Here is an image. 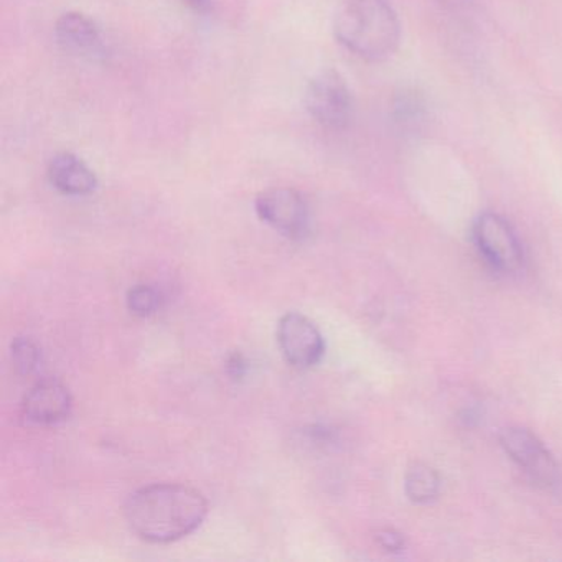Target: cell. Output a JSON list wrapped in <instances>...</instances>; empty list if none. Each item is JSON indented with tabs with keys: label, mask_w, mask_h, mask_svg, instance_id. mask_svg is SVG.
<instances>
[{
	"label": "cell",
	"mask_w": 562,
	"mask_h": 562,
	"mask_svg": "<svg viewBox=\"0 0 562 562\" xmlns=\"http://www.w3.org/2000/svg\"><path fill=\"white\" fill-rule=\"evenodd\" d=\"M12 363L21 374H32L41 368L42 351L32 338L15 337L11 345Z\"/></svg>",
	"instance_id": "obj_14"
},
{
	"label": "cell",
	"mask_w": 562,
	"mask_h": 562,
	"mask_svg": "<svg viewBox=\"0 0 562 562\" xmlns=\"http://www.w3.org/2000/svg\"><path fill=\"white\" fill-rule=\"evenodd\" d=\"M506 456L542 488H552L561 480V469L544 443L525 427H506L499 434Z\"/></svg>",
	"instance_id": "obj_6"
},
{
	"label": "cell",
	"mask_w": 562,
	"mask_h": 562,
	"mask_svg": "<svg viewBox=\"0 0 562 562\" xmlns=\"http://www.w3.org/2000/svg\"><path fill=\"white\" fill-rule=\"evenodd\" d=\"M427 104L416 88H403L393 101L394 123L403 131H416L426 120Z\"/></svg>",
	"instance_id": "obj_12"
},
{
	"label": "cell",
	"mask_w": 562,
	"mask_h": 562,
	"mask_svg": "<svg viewBox=\"0 0 562 562\" xmlns=\"http://www.w3.org/2000/svg\"><path fill=\"white\" fill-rule=\"evenodd\" d=\"M406 495L417 505H429L440 495V476L427 463H414L406 473Z\"/></svg>",
	"instance_id": "obj_11"
},
{
	"label": "cell",
	"mask_w": 562,
	"mask_h": 562,
	"mask_svg": "<svg viewBox=\"0 0 562 562\" xmlns=\"http://www.w3.org/2000/svg\"><path fill=\"white\" fill-rule=\"evenodd\" d=\"M278 345L285 361L301 370L321 363L325 355L324 335L311 318L297 312L282 315L278 324Z\"/></svg>",
	"instance_id": "obj_7"
},
{
	"label": "cell",
	"mask_w": 562,
	"mask_h": 562,
	"mask_svg": "<svg viewBox=\"0 0 562 562\" xmlns=\"http://www.w3.org/2000/svg\"><path fill=\"white\" fill-rule=\"evenodd\" d=\"M74 397L64 383L42 380L31 387L22 401V417L35 426H55L70 416Z\"/></svg>",
	"instance_id": "obj_8"
},
{
	"label": "cell",
	"mask_w": 562,
	"mask_h": 562,
	"mask_svg": "<svg viewBox=\"0 0 562 562\" xmlns=\"http://www.w3.org/2000/svg\"><path fill=\"white\" fill-rule=\"evenodd\" d=\"M472 2L473 0H437V4L442 5L443 9H450V11H462Z\"/></svg>",
	"instance_id": "obj_18"
},
{
	"label": "cell",
	"mask_w": 562,
	"mask_h": 562,
	"mask_svg": "<svg viewBox=\"0 0 562 562\" xmlns=\"http://www.w3.org/2000/svg\"><path fill=\"white\" fill-rule=\"evenodd\" d=\"M183 2L190 9L203 15L215 14L216 5H218V0H183Z\"/></svg>",
	"instance_id": "obj_17"
},
{
	"label": "cell",
	"mask_w": 562,
	"mask_h": 562,
	"mask_svg": "<svg viewBox=\"0 0 562 562\" xmlns=\"http://www.w3.org/2000/svg\"><path fill=\"white\" fill-rule=\"evenodd\" d=\"M226 371H228L233 380H239V378L245 376L246 371H248V361H246V358L243 357L239 351H235V353L229 355L228 360H226Z\"/></svg>",
	"instance_id": "obj_16"
},
{
	"label": "cell",
	"mask_w": 562,
	"mask_h": 562,
	"mask_svg": "<svg viewBox=\"0 0 562 562\" xmlns=\"http://www.w3.org/2000/svg\"><path fill=\"white\" fill-rule=\"evenodd\" d=\"M472 238L480 258L492 271L503 276L521 271L525 252L508 220L498 213H482L473 223Z\"/></svg>",
	"instance_id": "obj_4"
},
{
	"label": "cell",
	"mask_w": 562,
	"mask_h": 562,
	"mask_svg": "<svg viewBox=\"0 0 562 562\" xmlns=\"http://www.w3.org/2000/svg\"><path fill=\"white\" fill-rule=\"evenodd\" d=\"M334 34L357 57L383 61L400 47L401 24L387 0H345L335 14Z\"/></svg>",
	"instance_id": "obj_2"
},
{
	"label": "cell",
	"mask_w": 562,
	"mask_h": 562,
	"mask_svg": "<svg viewBox=\"0 0 562 562\" xmlns=\"http://www.w3.org/2000/svg\"><path fill=\"white\" fill-rule=\"evenodd\" d=\"M255 209L261 222L292 241H302L311 235V206L299 190L288 187L265 190L256 199Z\"/></svg>",
	"instance_id": "obj_5"
},
{
	"label": "cell",
	"mask_w": 562,
	"mask_h": 562,
	"mask_svg": "<svg viewBox=\"0 0 562 562\" xmlns=\"http://www.w3.org/2000/svg\"><path fill=\"white\" fill-rule=\"evenodd\" d=\"M376 542L384 551L393 552V554L403 552L404 548H406L404 536L397 532L396 529H381V531L376 532Z\"/></svg>",
	"instance_id": "obj_15"
},
{
	"label": "cell",
	"mask_w": 562,
	"mask_h": 562,
	"mask_svg": "<svg viewBox=\"0 0 562 562\" xmlns=\"http://www.w3.org/2000/svg\"><path fill=\"white\" fill-rule=\"evenodd\" d=\"M126 304L131 314L136 315V317H150V315L157 314L160 307H162L164 295L154 285H134L127 292Z\"/></svg>",
	"instance_id": "obj_13"
},
{
	"label": "cell",
	"mask_w": 562,
	"mask_h": 562,
	"mask_svg": "<svg viewBox=\"0 0 562 562\" xmlns=\"http://www.w3.org/2000/svg\"><path fill=\"white\" fill-rule=\"evenodd\" d=\"M48 182L68 196L91 195L98 189V177L87 162L71 153L52 157L47 169Z\"/></svg>",
	"instance_id": "obj_10"
},
{
	"label": "cell",
	"mask_w": 562,
	"mask_h": 562,
	"mask_svg": "<svg viewBox=\"0 0 562 562\" xmlns=\"http://www.w3.org/2000/svg\"><path fill=\"white\" fill-rule=\"evenodd\" d=\"M55 41L61 50L77 57L98 58L106 55L98 25L80 12H67L55 24Z\"/></svg>",
	"instance_id": "obj_9"
},
{
	"label": "cell",
	"mask_w": 562,
	"mask_h": 562,
	"mask_svg": "<svg viewBox=\"0 0 562 562\" xmlns=\"http://www.w3.org/2000/svg\"><path fill=\"white\" fill-rule=\"evenodd\" d=\"M304 104L325 130L344 131L353 121L355 101L345 78L334 68L318 71L305 88Z\"/></svg>",
	"instance_id": "obj_3"
},
{
	"label": "cell",
	"mask_w": 562,
	"mask_h": 562,
	"mask_svg": "<svg viewBox=\"0 0 562 562\" xmlns=\"http://www.w3.org/2000/svg\"><path fill=\"white\" fill-rule=\"evenodd\" d=\"M209 515L205 496L186 483H153L131 493L124 518L146 542L169 544L195 532Z\"/></svg>",
	"instance_id": "obj_1"
}]
</instances>
